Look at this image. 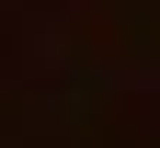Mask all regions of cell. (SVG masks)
Instances as JSON below:
<instances>
[]
</instances>
